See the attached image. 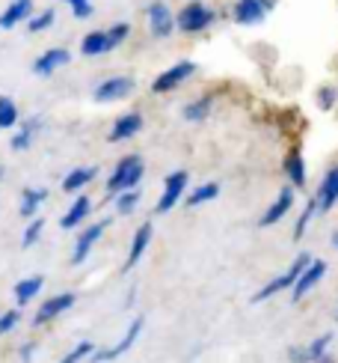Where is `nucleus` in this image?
Listing matches in <instances>:
<instances>
[{"label":"nucleus","mask_w":338,"mask_h":363,"mask_svg":"<svg viewBox=\"0 0 338 363\" xmlns=\"http://www.w3.org/2000/svg\"><path fill=\"white\" fill-rule=\"evenodd\" d=\"M143 173H146V164L140 155H128L116 164V170L110 173V182H107V194L116 196L122 191H131L143 182Z\"/></svg>","instance_id":"1"},{"label":"nucleus","mask_w":338,"mask_h":363,"mask_svg":"<svg viewBox=\"0 0 338 363\" xmlns=\"http://www.w3.org/2000/svg\"><path fill=\"white\" fill-rule=\"evenodd\" d=\"M285 173H288V179H291V185H294V188L305 185V161H303L300 152H291L285 158Z\"/></svg>","instance_id":"24"},{"label":"nucleus","mask_w":338,"mask_h":363,"mask_svg":"<svg viewBox=\"0 0 338 363\" xmlns=\"http://www.w3.org/2000/svg\"><path fill=\"white\" fill-rule=\"evenodd\" d=\"M324 274H327V265L320 262V259H312L309 265L303 268V274L297 277V283H294V289H291V295H294V301H303V295L305 292H312L315 286L324 280Z\"/></svg>","instance_id":"11"},{"label":"nucleus","mask_w":338,"mask_h":363,"mask_svg":"<svg viewBox=\"0 0 338 363\" xmlns=\"http://www.w3.org/2000/svg\"><path fill=\"white\" fill-rule=\"evenodd\" d=\"M143 128V116L136 113V111H128V113H122L116 123H113V128H110V143H122V140H131V138H136V131Z\"/></svg>","instance_id":"12"},{"label":"nucleus","mask_w":338,"mask_h":363,"mask_svg":"<svg viewBox=\"0 0 338 363\" xmlns=\"http://www.w3.org/2000/svg\"><path fill=\"white\" fill-rule=\"evenodd\" d=\"M74 304V295L71 292H66V295H54V298H48L45 304L36 310V319H33V325H48V322H54L59 313H66L69 307Z\"/></svg>","instance_id":"13"},{"label":"nucleus","mask_w":338,"mask_h":363,"mask_svg":"<svg viewBox=\"0 0 338 363\" xmlns=\"http://www.w3.org/2000/svg\"><path fill=\"white\" fill-rule=\"evenodd\" d=\"M330 342H332V334H324V337H317L312 345H309V360H327V349H330Z\"/></svg>","instance_id":"33"},{"label":"nucleus","mask_w":338,"mask_h":363,"mask_svg":"<svg viewBox=\"0 0 338 363\" xmlns=\"http://www.w3.org/2000/svg\"><path fill=\"white\" fill-rule=\"evenodd\" d=\"M184 188H187V173L184 170H175V173H169L166 182H163V194H161V200H158V215H166L169 208H175L178 200L184 196Z\"/></svg>","instance_id":"5"},{"label":"nucleus","mask_w":338,"mask_h":363,"mask_svg":"<svg viewBox=\"0 0 338 363\" xmlns=\"http://www.w3.org/2000/svg\"><path fill=\"white\" fill-rule=\"evenodd\" d=\"M63 4H69L71 15H74V18H81V21L92 15V4H89V0H63Z\"/></svg>","instance_id":"36"},{"label":"nucleus","mask_w":338,"mask_h":363,"mask_svg":"<svg viewBox=\"0 0 338 363\" xmlns=\"http://www.w3.org/2000/svg\"><path fill=\"white\" fill-rule=\"evenodd\" d=\"M89 211H92V200L89 196H78V200L71 203V208L59 218V226H63V230H74V226H81L89 218Z\"/></svg>","instance_id":"18"},{"label":"nucleus","mask_w":338,"mask_h":363,"mask_svg":"<svg viewBox=\"0 0 338 363\" xmlns=\"http://www.w3.org/2000/svg\"><path fill=\"white\" fill-rule=\"evenodd\" d=\"M214 108V99L211 96H199L196 101H190L187 108H184V119H190V123H202V119H208Z\"/></svg>","instance_id":"25"},{"label":"nucleus","mask_w":338,"mask_h":363,"mask_svg":"<svg viewBox=\"0 0 338 363\" xmlns=\"http://www.w3.org/2000/svg\"><path fill=\"white\" fill-rule=\"evenodd\" d=\"M30 15H33V4H30V0H12V4L6 6V12L0 15V27L12 30L21 21H30Z\"/></svg>","instance_id":"17"},{"label":"nucleus","mask_w":338,"mask_h":363,"mask_svg":"<svg viewBox=\"0 0 338 363\" xmlns=\"http://www.w3.org/2000/svg\"><path fill=\"white\" fill-rule=\"evenodd\" d=\"M315 211H317V200H309V206H305V211H303V215H300V220H297V230H294V238H297V241L303 238L305 226H309V220L315 218Z\"/></svg>","instance_id":"34"},{"label":"nucleus","mask_w":338,"mask_h":363,"mask_svg":"<svg viewBox=\"0 0 338 363\" xmlns=\"http://www.w3.org/2000/svg\"><path fill=\"white\" fill-rule=\"evenodd\" d=\"M42 230H45V218H33V220H30V226L24 230V238H21V245H24V247H33L36 241L42 238Z\"/></svg>","instance_id":"31"},{"label":"nucleus","mask_w":338,"mask_h":363,"mask_svg":"<svg viewBox=\"0 0 338 363\" xmlns=\"http://www.w3.org/2000/svg\"><path fill=\"white\" fill-rule=\"evenodd\" d=\"M148 241H151V223H143L140 230H136L134 241H131V250H128V259H125V268H128V271L143 259V253H146V247H148Z\"/></svg>","instance_id":"19"},{"label":"nucleus","mask_w":338,"mask_h":363,"mask_svg":"<svg viewBox=\"0 0 338 363\" xmlns=\"http://www.w3.org/2000/svg\"><path fill=\"white\" fill-rule=\"evenodd\" d=\"M95 176H98V167H74V170L66 173V179H63V191H66V194L81 191V188H86Z\"/></svg>","instance_id":"20"},{"label":"nucleus","mask_w":338,"mask_h":363,"mask_svg":"<svg viewBox=\"0 0 338 363\" xmlns=\"http://www.w3.org/2000/svg\"><path fill=\"white\" fill-rule=\"evenodd\" d=\"M81 51H83L86 57H98V54L113 51V42H110V36H107V33H89V36H83V42H81Z\"/></svg>","instance_id":"22"},{"label":"nucleus","mask_w":338,"mask_h":363,"mask_svg":"<svg viewBox=\"0 0 338 363\" xmlns=\"http://www.w3.org/2000/svg\"><path fill=\"white\" fill-rule=\"evenodd\" d=\"M18 322H21V313H18V310H6V313H0V337L18 328Z\"/></svg>","instance_id":"35"},{"label":"nucleus","mask_w":338,"mask_h":363,"mask_svg":"<svg viewBox=\"0 0 338 363\" xmlns=\"http://www.w3.org/2000/svg\"><path fill=\"white\" fill-rule=\"evenodd\" d=\"M273 6H276V0H238L235 4V21L243 24V27L261 24Z\"/></svg>","instance_id":"7"},{"label":"nucleus","mask_w":338,"mask_h":363,"mask_svg":"<svg viewBox=\"0 0 338 363\" xmlns=\"http://www.w3.org/2000/svg\"><path fill=\"white\" fill-rule=\"evenodd\" d=\"M45 200H48V191H45V188H24L21 191V215L33 218L36 211L42 208Z\"/></svg>","instance_id":"21"},{"label":"nucleus","mask_w":338,"mask_h":363,"mask_svg":"<svg viewBox=\"0 0 338 363\" xmlns=\"http://www.w3.org/2000/svg\"><path fill=\"white\" fill-rule=\"evenodd\" d=\"M175 27H178V18H175L173 12H169V6H166V4H161V0H155V4H148V30H151V36L166 39Z\"/></svg>","instance_id":"6"},{"label":"nucleus","mask_w":338,"mask_h":363,"mask_svg":"<svg viewBox=\"0 0 338 363\" xmlns=\"http://www.w3.org/2000/svg\"><path fill=\"white\" fill-rule=\"evenodd\" d=\"M21 357H24V360H30V357H33V342L21 345Z\"/></svg>","instance_id":"39"},{"label":"nucleus","mask_w":338,"mask_h":363,"mask_svg":"<svg viewBox=\"0 0 338 363\" xmlns=\"http://www.w3.org/2000/svg\"><path fill=\"white\" fill-rule=\"evenodd\" d=\"M211 24H214V9L199 4V0H193V4H187L178 12V30L181 33H202V30H208Z\"/></svg>","instance_id":"3"},{"label":"nucleus","mask_w":338,"mask_h":363,"mask_svg":"<svg viewBox=\"0 0 338 363\" xmlns=\"http://www.w3.org/2000/svg\"><path fill=\"white\" fill-rule=\"evenodd\" d=\"M0 176H4V170H0Z\"/></svg>","instance_id":"41"},{"label":"nucleus","mask_w":338,"mask_h":363,"mask_svg":"<svg viewBox=\"0 0 338 363\" xmlns=\"http://www.w3.org/2000/svg\"><path fill=\"white\" fill-rule=\"evenodd\" d=\"M131 89H134V81L125 78V74H116V78H107L104 84H98L95 101L98 104H110V101H119V99H128Z\"/></svg>","instance_id":"9"},{"label":"nucleus","mask_w":338,"mask_h":363,"mask_svg":"<svg viewBox=\"0 0 338 363\" xmlns=\"http://www.w3.org/2000/svg\"><path fill=\"white\" fill-rule=\"evenodd\" d=\"M86 357H95V345H92L89 340H83V342L74 345V349L63 357V363H78V360H86Z\"/></svg>","instance_id":"30"},{"label":"nucleus","mask_w":338,"mask_h":363,"mask_svg":"<svg viewBox=\"0 0 338 363\" xmlns=\"http://www.w3.org/2000/svg\"><path fill=\"white\" fill-rule=\"evenodd\" d=\"M196 74V63H190V60H181V63L169 66L166 72H161L155 81H151V93H173V89H178L187 78H193Z\"/></svg>","instance_id":"4"},{"label":"nucleus","mask_w":338,"mask_h":363,"mask_svg":"<svg viewBox=\"0 0 338 363\" xmlns=\"http://www.w3.org/2000/svg\"><path fill=\"white\" fill-rule=\"evenodd\" d=\"M312 262V256L309 253H300L297 256V259H294V265H291L288 271H285V274L282 277H276V280H270L267 286H264V289H261V292H255V304H258V301H267V298H273V295H279V292H285V289H294V283H297V277L303 274V268L305 265H309Z\"/></svg>","instance_id":"2"},{"label":"nucleus","mask_w":338,"mask_h":363,"mask_svg":"<svg viewBox=\"0 0 338 363\" xmlns=\"http://www.w3.org/2000/svg\"><path fill=\"white\" fill-rule=\"evenodd\" d=\"M107 223H110V220H98V223H92L89 230H83V233L78 235V241H74V253H71V262H74V265H83V262L89 259V253H92V247L98 245V238L104 235Z\"/></svg>","instance_id":"8"},{"label":"nucleus","mask_w":338,"mask_h":363,"mask_svg":"<svg viewBox=\"0 0 338 363\" xmlns=\"http://www.w3.org/2000/svg\"><path fill=\"white\" fill-rule=\"evenodd\" d=\"M291 206H294V191H291V188H282L279 191V196H276V200H273V206L264 211V215H261V226H273V223H279L285 215H288V211H291Z\"/></svg>","instance_id":"14"},{"label":"nucleus","mask_w":338,"mask_h":363,"mask_svg":"<svg viewBox=\"0 0 338 363\" xmlns=\"http://www.w3.org/2000/svg\"><path fill=\"white\" fill-rule=\"evenodd\" d=\"M39 128V119H30V123H24V128L12 138V149L15 152H24V149H30V143H33V131Z\"/></svg>","instance_id":"27"},{"label":"nucleus","mask_w":338,"mask_h":363,"mask_svg":"<svg viewBox=\"0 0 338 363\" xmlns=\"http://www.w3.org/2000/svg\"><path fill=\"white\" fill-rule=\"evenodd\" d=\"M136 206H140V188H131V191L116 194V208H119V215H131Z\"/></svg>","instance_id":"29"},{"label":"nucleus","mask_w":338,"mask_h":363,"mask_svg":"<svg viewBox=\"0 0 338 363\" xmlns=\"http://www.w3.org/2000/svg\"><path fill=\"white\" fill-rule=\"evenodd\" d=\"M54 18H57L54 9H45L42 15H36V18L27 21V30H30V33H42V30H48L54 24Z\"/></svg>","instance_id":"32"},{"label":"nucleus","mask_w":338,"mask_h":363,"mask_svg":"<svg viewBox=\"0 0 338 363\" xmlns=\"http://www.w3.org/2000/svg\"><path fill=\"white\" fill-rule=\"evenodd\" d=\"M143 334V319L136 315V319L128 325V330H125V337H122L116 345H110V349H104V352H95V360H101V363H107V360H116V357H122L125 352H131L134 349V342H136V337Z\"/></svg>","instance_id":"10"},{"label":"nucleus","mask_w":338,"mask_h":363,"mask_svg":"<svg viewBox=\"0 0 338 363\" xmlns=\"http://www.w3.org/2000/svg\"><path fill=\"white\" fill-rule=\"evenodd\" d=\"M42 286H45V277H27V280H18V286H15V301H18V307L21 304H30L39 292H42Z\"/></svg>","instance_id":"23"},{"label":"nucleus","mask_w":338,"mask_h":363,"mask_svg":"<svg viewBox=\"0 0 338 363\" xmlns=\"http://www.w3.org/2000/svg\"><path fill=\"white\" fill-rule=\"evenodd\" d=\"M217 194H220V185H217V182H208V185H199V188H193V191H190V196H187V206H190V208H196V206H202V203H211Z\"/></svg>","instance_id":"26"},{"label":"nucleus","mask_w":338,"mask_h":363,"mask_svg":"<svg viewBox=\"0 0 338 363\" xmlns=\"http://www.w3.org/2000/svg\"><path fill=\"white\" fill-rule=\"evenodd\" d=\"M317 211H330L335 203H338V167H332L324 182H320V188H317Z\"/></svg>","instance_id":"16"},{"label":"nucleus","mask_w":338,"mask_h":363,"mask_svg":"<svg viewBox=\"0 0 338 363\" xmlns=\"http://www.w3.org/2000/svg\"><path fill=\"white\" fill-rule=\"evenodd\" d=\"M332 245H335V247H338V233H335V235H332Z\"/></svg>","instance_id":"40"},{"label":"nucleus","mask_w":338,"mask_h":363,"mask_svg":"<svg viewBox=\"0 0 338 363\" xmlns=\"http://www.w3.org/2000/svg\"><path fill=\"white\" fill-rule=\"evenodd\" d=\"M12 125H18V104L0 96V128H12Z\"/></svg>","instance_id":"28"},{"label":"nucleus","mask_w":338,"mask_h":363,"mask_svg":"<svg viewBox=\"0 0 338 363\" xmlns=\"http://www.w3.org/2000/svg\"><path fill=\"white\" fill-rule=\"evenodd\" d=\"M71 60V54H69V48H51V51H45L36 63H33V72L36 74H42V78H48V74H54L59 66H66Z\"/></svg>","instance_id":"15"},{"label":"nucleus","mask_w":338,"mask_h":363,"mask_svg":"<svg viewBox=\"0 0 338 363\" xmlns=\"http://www.w3.org/2000/svg\"><path fill=\"white\" fill-rule=\"evenodd\" d=\"M317 104H320L324 111H330L332 104H335V89H332V86H324V89H320V93H317Z\"/></svg>","instance_id":"38"},{"label":"nucleus","mask_w":338,"mask_h":363,"mask_svg":"<svg viewBox=\"0 0 338 363\" xmlns=\"http://www.w3.org/2000/svg\"><path fill=\"white\" fill-rule=\"evenodd\" d=\"M128 33H131V27L125 24V21H119V24H113L110 30H107V36H110V42H113V48H119L122 42L128 39Z\"/></svg>","instance_id":"37"}]
</instances>
